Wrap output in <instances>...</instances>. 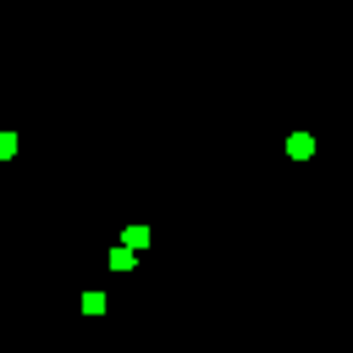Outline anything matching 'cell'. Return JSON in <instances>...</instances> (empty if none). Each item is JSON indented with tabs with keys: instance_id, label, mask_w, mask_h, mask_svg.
I'll use <instances>...</instances> for the list:
<instances>
[{
	"instance_id": "1",
	"label": "cell",
	"mask_w": 353,
	"mask_h": 353,
	"mask_svg": "<svg viewBox=\"0 0 353 353\" xmlns=\"http://www.w3.org/2000/svg\"><path fill=\"white\" fill-rule=\"evenodd\" d=\"M287 154H292V160L314 154V138H309V132H292V138H287Z\"/></svg>"
},
{
	"instance_id": "2",
	"label": "cell",
	"mask_w": 353,
	"mask_h": 353,
	"mask_svg": "<svg viewBox=\"0 0 353 353\" xmlns=\"http://www.w3.org/2000/svg\"><path fill=\"white\" fill-rule=\"evenodd\" d=\"M121 243H127V248H143V243H149V226H127V237H121Z\"/></svg>"
},
{
	"instance_id": "3",
	"label": "cell",
	"mask_w": 353,
	"mask_h": 353,
	"mask_svg": "<svg viewBox=\"0 0 353 353\" xmlns=\"http://www.w3.org/2000/svg\"><path fill=\"white\" fill-rule=\"evenodd\" d=\"M83 309L88 314H105V292H83Z\"/></svg>"
},
{
	"instance_id": "4",
	"label": "cell",
	"mask_w": 353,
	"mask_h": 353,
	"mask_svg": "<svg viewBox=\"0 0 353 353\" xmlns=\"http://www.w3.org/2000/svg\"><path fill=\"white\" fill-rule=\"evenodd\" d=\"M0 154H17V138L11 132H0Z\"/></svg>"
}]
</instances>
